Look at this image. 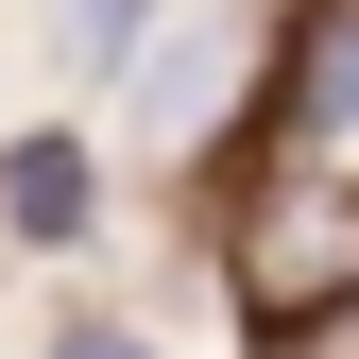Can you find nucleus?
I'll return each mask as SVG.
<instances>
[{"instance_id": "3", "label": "nucleus", "mask_w": 359, "mask_h": 359, "mask_svg": "<svg viewBox=\"0 0 359 359\" xmlns=\"http://www.w3.org/2000/svg\"><path fill=\"white\" fill-rule=\"evenodd\" d=\"M0 205H18V240H86V137H18Z\"/></svg>"}, {"instance_id": "4", "label": "nucleus", "mask_w": 359, "mask_h": 359, "mask_svg": "<svg viewBox=\"0 0 359 359\" xmlns=\"http://www.w3.org/2000/svg\"><path fill=\"white\" fill-rule=\"evenodd\" d=\"M69 52H86V69H120V52H137V0H69Z\"/></svg>"}, {"instance_id": "6", "label": "nucleus", "mask_w": 359, "mask_h": 359, "mask_svg": "<svg viewBox=\"0 0 359 359\" xmlns=\"http://www.w3.org/2000/svg\"><path fill=\"white\" fill-rule=\"evenodd\" d=\"M52 359H154V342H137V325H69Z\"/></svg>"}, {"instance_id": "2", "label": "nucleus", "mask_w": 359, "mask_h": 359, "mask_svg": "<svg viewBox=\"0 0 359 359\" xmlns=\"http://www.w3.org/2000/svg\"><path fill=\"white\" fill-rule=\"evenodd\" d=\"M274 120H291L308 154H342V137H359V0H325V18L291 34V86H274Z\"/></svg>"}, {"instance_id": "1", "label": "nucleus", "mask_w": 359, "mask_h": 359, "mask_svg": "<svg viewBox=\"0 0 359 359\" xmlns=\"http://www.w3.org/2000/svg\"><path fill=\"white\" fill-rule=\"evenodd\" d=\"M359 291V189L342 171H274V189L240 205V308H274V325H308V308Z\"/></svg>"}, {"instance_id": "5", "label": "nucleus", "mask_w": 359, "mask_h": 359, "mask_svg": "<svg viewBox=\"0 0 359 359\" xmlns=\"http://www.w3.org/2000/svg\"><path fill=\"white\" fill-rule=\"evenodd\" d=\"M274 359H359V291H342V308H308V325H291Z\"/></svg>"}]
</instances>
